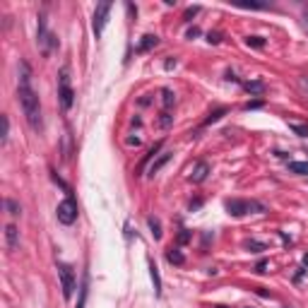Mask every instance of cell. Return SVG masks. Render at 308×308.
I'll list each match as a JSON object with an SVG mask.
<instances>
[{
  "label": "cell",
  "instance_id": "obj_5",
  "mask_svg": "<svg viewBox=\"0 0 308 308\" xmlns=\"http://www.w3.org/2000/svg\"><path fill=\"white\" fill-rule=\"evenodd\" d=\"M55 217H58V221L60 224H65V226H70V224H75L77 221V202L72 195H67L60 205H58V209H55Z\"/></svg>",
  "mask_w": 308,
  "mask_h": 308
},
{
  "label": "cell",
  "instance_id": "obj_28",
  "mask_svg": "<svg viewBox=\"0 0 308 308\" xmlns=\"http://www.w3.org/2000/svg\"><path fill=\"white\" fill-rule=\"evenodd\" d=\"M260 106H263V101H260V99L248 101V104H246V109H248V111H251V109H260Z\"/></svg>",
  "mask_w": 308,
  "mask_h": 308
},
{
  "label": "cell",
  "instance_id": "obj_19",
  "mask_svg": "<svg viewBox=\"0 0 308 308\" xmlns=\"http://www.w3.org/2000/svg\"><path fill=\"white\" fill-rule=\"evenodd\" d=\"M246 46H253V48H263L265 39L263 36H246Z\"/></svg>",
  "mask_w": 308,
  "mask_h": 308
},
{
  "label": "cell",
  "instance_id": "obj_30",
  "mask_svg": "<svg viewBox=\"0 0 308 308\" xmlns=\"http://www.w3.org/2000/svg\"><path fill=\"white\" fill-rule=\"evenodd\" d=\"M298 85H301L303 92H308V77H298Z\"/></svg>",
  "mask_w": 308,
  "mask_h": 308
},
{
  "label": "cell",
  "instance_id": "obj_8",
  "mask_svg": "<svg viewBox=\"0 0 308 308\" xmlns=\"http://www.w3.org/2000/svg\"><path fill=\"white\" fill-rule=\"evenodd\" d=\"M171 157H174V152H162V154H159L152 164H149V176H157V174H159V171H162V169L171 162Z\"/></svg>",
  "mask_w": 308,
  "mask_h": 308
},
{
  "label": "cell",
  "instance_id": "obj_18",
  "mask_svg": "<svg viewBox=\"0 0 308 308\" xmlns=\"http://www.w3.org/2000/svg\"><path fill=\"white\" fill-rule=\"evenodd\" d=\"M162 97H164V111H169L176 104V94H174L171 89H162Z\"/></svg>",
  "mask_w": 308,
  "mask_h": 308
},
{
  "label": "cell",
  "instance_id": "obj_31",
  "mask_svg": "<svg viewBox=\"0 0 308 308\" xmlns=\"http://www.w3.org/2000/svg\"><path fill=\"white\" fill-rule=\"evenodd\" d=\"M265 267H267V260H260V263H258V267H255V270H258V272L263 275V272H265Z\"/></svg>",
  "mask_w": 308,
  "mask_h": 308
},
{
  "label": "cell",
  "instance_id": "obj_36",
  "mask_svg": "<svg viewBox=\"0 0 308 308\" xmlns=\"http://www.w3.org/2000/svg\"><path fill=\"white\" fill-rule=\"evenodd\" d=\"M214 308H229V306H214Z\"/></svg>",
  "mask_w": 308,
  "mask_h": 308
},
{
  "label": "cell",
  "instance_id": "obj_14",
  "mask_svg": "<svg viewBox=\"0 0 308 308\" xmlns=\"http://www.w3.org/2000/svg\"><path fill=\"white\" fill-rule=\"evenodd\" d=\"M147 226L152 231L154 241H159V239H162V221L157 219V217H149V219H147Z\"/></svg>",
  "mask_w": 308,
  "mask_h": 308
},
{
  "label": "cell",
  "instance_id": "obj_21",
  "mask_svg": "<svg viewBox=\"0 0 308 308\" xmlns=\"http://www.w3.org/2000/svg\"><path fill=\"white\" fill-rule=\"evenodd\" d=\"M8 132H10V121H8V116H3V135H0V142L3 144L8 142Z\"/></svg>",
  "mask_w": 308,
  "mask_h": 308
},
{
  "label": "cell",
  "instance_id": "obj_12",
  "mask_svg": "<svg viewBox=\"0 0 308 308\" xmlns=\"http://www.w3.org/2000/svg\"><path fill=\"white\" fill-rule=\"evenodd\" d=\"M149 275H152V282H154V294L162 296V277H159V270H157L154 260H149Z\"/></svg>",
  "mask_w": 308,
  "mask_h": 308
},
{
  "label": "cell",
  "instance_id": "obj_2",
  "mask_svg": "<svg viewBox=\"0 0 308 308\" xmlns=\"http://www.w3.org/2000/svg\"><path fill=\"white\" fill-rule=\"evenodd\" d=\"M226 212L231 217H246V214H253V212H265V205L258 202V200H241V198H234L226 200Z\"/></svg>",
  "mask_w": 308,
  "mask_h": 308
},
{
  "label": "cell",
  "instance_id": "obj_11",
  "mask_svg": "<svg viewBox=\"0 0 308 308\" xmlns=\"http://www.w3.org/2000/svg\"><path fill=\"white\" fill-rule=\"evenodd\" d=\"M243 89H246L248 94H265L267 85H265L263 80H248V82H243Z\"/></svg>",
  "mask_w": 308,
  "mask_h": 308
},
{
  "label": "cell",
  "instance_id": "obj_32",
  "mask_svg": "<svg viewBox=\"0 0 308 308\" xmlns=\"http://www.w3.org/2000/svg\"><path fill=\"white\" fill-rule=\"evenodd\" d=\"M200 34V29L198 27H193V29H188V39H193V36H198Z\"/></svg>",
  "mask_w": 308,
  "mask_h": 308
},
{
  "label": "cell",
  "instance_id": "obj_24",
  "mask_svg": "<svg viewBox=\"0 0 308 308\" xmlns=\"http://www.w3.org/2000/svg\"><path fill=\"white\" fill-rule=\"evenodd\" d=\"M159 125H162V128H169V125H171V113H169V111H162V118H159Z\"/></svg>",
  "mask_w": 308,
  "mask_h": 308
},
{
  "label": "cell",
  "instance_id": "obj_35",
  "mask_svg": "<svg viewBox=\"0 0 308 308\" xmlns=\"http://www.w3.org/2000/svg\"><path fill=\"white\" fill-rule=\"evenodd\" d=\"M303 22H306V29H308V12H306V20H303Z\"/></svg>",
  "mask_w": 308,
  "mask_h": 308
},
{
  "label": "cell",
  "instance_id": "obj_4",
  "mask_svg": "<svg viewBox=\"0 0 308 308\" xmlns=\"http://www.w3.org/2000/svg\"><path fill=\"white\" fill-rule=\"evenodd\" d=\"M58 279H60V289H63V296L70 301L75 294V270L67 263H58Z\"/></svg>",
  "mask_w": 308,
  "mask_h": 308
},
{
  "label": "cell",
  "instance_id": "obj_22",
  "mask_svg": "<svg viewBox=\"0 0 308 308\" xmlns=\"http://www.w3.org/2000/svg\"><path fill=\"white\" fill-rule=\"evenodd\" d=\"M224 113H226V109H224V106H221V109H217L214 113H209V118L205 121V125H209V123H214V121H219V118L224 116Z\"/></svg>",
  "mask_w": 308,
  "mask_h": 308
},
{
  "label": "cell",
  "instance_id": "obj_3",
  "mask_svg": "<svg viewBox=\"0 0 308 308\" xmlns=\"http://www.w3.org/2000/svg\"><path fill=\"white\" fill-rule=\"evenodd\" d=\"M58 99H60L63 111H70L72 104H75V89L70 85V70L67 67H63L60 75H58Z\"/></svg>",
  "mask_w": 308,
  "mask_h": 308
},
{
  "label": "cell",
  "instance_id": "obj_27",
  "mask_svg": "<svg viewBox=\"0 0 308 308\" xmlns=\"http://www.w3.org/2000/svg\"><path fill=\"white\" fill-rule=\"evenodd\" d=\"M198 12H200L198 5H195V8H188V10H186V22H190V17H195Z\"/></svg>",
  "mask_w": 308,
  "mask_h": 308
},
{
  "label": "cell",
  "instance_id": "obj_29",
  "mask_svg": "<svg viewBox=\"0 0 308 308\" xmlns=\"http://www.w3.org/2000/svg\"><path fill=\"white\" fill-rule=\"evenodd\" d=\"M207 41H209V44H219V34H217V32H214V34L209 32L207 34Z\"/></svg>",
  "mask_w": 308,
  "mask_h": 308
},
{
  "label": "cell",
  "instance_id": "obj_1",
  "mask_svg": "<svg viewBox=\"0 0 308 308\" xmlns=\"http://www.w3.org/2000/svg\"><path fill=\"white\" fill-rule=\"evenodd\" d=\"M17 99H20V106H22V113L29 128L34 132L44 130V118H41V104H39V97L32 87V67L29 63H20V89H17Z\"/></svg>",
  "mask_w": 308,
  "mask_h": 308
},
{
  "label": "cell",
  "instance_id": "obj_17",
  "mask_svg": "<svg viewBox=\"0 0 308 308\" xmlns=\"http://www.w3.org/2000/svg\"><path fill=\"white\" fill-rule=\"evenodd\" d=\"M251 253H263V251H267V243H263V241H255V239H248V241L243 243Z\"/></svg>",
  "mask_w": 308,
  "mask_h": 308
},
{
  "label": "cell",
  "instance_id": "obj_26",
  "mask_svg": "<svg viewBox=\"0 0 308 308\" xmlns=\"http://www.w3.org/2000/svg\"><path fill=\"white\" fill-rule=\"evenodd\" d=\"M85 301H87V279H85V284H82V298H80L77 308H85Z\"/></svg>",
  "mask_w": 308,
  "mask_h": 308
},
{
  "label": "cell",
  "instance_id": "obj_6",
  "mask_svg": "<svg viewBox=\"0 0 308 308\" xmlns=\"http://www.w3.org/2000/svg\"><path fill=\"white\" fill-rule=\"evenodd\" d=\"M111 10H113L111 3H101V5H97V10H94V22H92V27H94V36H97V39H99L101 34H104V29H106Z\"/></svg>",
  "mask_w": 308,
  "mask_h": 308
},
{
  "label": "cell",
  "instance_id": "obj_9",
  "mask_svg": "<svg viewBox=\"0 0 308 308\" xmlns=\"http://www.w3.org/2000/svg\"><path fill=\"white\" fill-rule=\"evenodd\" d=\"M207 174H209V164L207 162H198L195 169H193V174H190V181H193V183H202V181L207 178Z\"/></svg>",
  "mask_w": 308,
  "mask_h": 308
},
{
  "label": "cell",
  "instance_id": "obj_10",
  "mask_svg": "<svg viewBox=\"0 0 308 308\" xmlns=\"http://www.w3.org/2000/svg\"><path fill=\"white\" fill-rule=\"evenodd\" d=\"M157 44H159V36H157V34H144L140 46H137V53H147V51H152Z\"/></svg>",
  "mask_w": 308,
  "mask_h": 308
},
{
  "label": "cell",
  "instance_id": "obj_25",
  "mask_svg": "<svg viewBox=\"0 0 308 308\" xmlns=\"http://www.w3.org/2000/svg\"><path fill=\"white\" fill-rule=\"evenodd\" d=\"M188 241H190V231H188V229H181V234H178V246H186Z\"/></svg>",
  "mask_w": 308,
  "mask_h": 308
},
{
  "label": "cell",
  "instance_id": "obj_34",
  "mask_svg": "<svg viewBox=\"0 0 308 308\" xmlns=\"http://www.w3.org/2000/svg\"><path fill=\"white\" fill-rule=\"evenodd\" d=\"M200 205H202V200H193V202H190V209H198Z\"/></svg>",
  "mask_w": 308,
  "mask_h": 308
},
{
  "label": "cell",
  "instance_id": "obj_23",
  "mask_svg": "<svg viewBox=\"0 0 308 308\" xmlns=\"http://www.w3.org/2000/svg\"><path fill=\"white\" fill-rule=\"evenodd\" d=\"M289 128L296 132V135H301V137H306L308 135V125H298V123H289Z\"/></svg>",
  "mask_w": 308,
  "mask_h": 308
},
{
  "label": "cell",
  "instance_id": "obj_16",
  "mask_svg": "<svg viewBox=\"0 0 308 308\" xmlns=\"http://www.w3.org/2000/svg\"><path fill=\"white\" fill-rule=\"evenodd\" d=\"M289 171L298 176H308V162H289Z\"/></svg>",
  "mask_w": 308,
  "mask_h": 308
},
{
  "label": "cell",
  "instance_id": "obj_15",
  "mask_svg": "<svg viewBox=\"0 0 308 308\" xmlns=\"http://www.w3.org/2000/svg\"><path fill=\"white\" fill-rule=\"evenodd\" d=\"M166 260L171 265H183L186 263V258H183V253L178 251V248H171V251H166Z\"/></svg>",
  "mask_w": 308,
  "mask_h": 308
},
{
  "label": "cell",
  "instance_id": "obj_13",
  "mask_svg": "<svg viewBox=\"0 0 308 308\" xmlns=\"http://www.w3.org/2000/svg\"><path fill=\"white\" fill-rule=\"evenodd\" d=\"M159 149H162V142H157L154 147H149V152H147V154L142 157V162H140V166H137V171H142V169H144L147 164H149V162H152L154 157H159V154H157Z\"/></svg>",
  "mask_w": 308,
  "mask_h": 308
},
{
  "label": "cell",
  "instance_id": "obj_33",
  "mask_svg": "<svg viewBox=\"0 0 308 308\" xmlns=\"http://www.w3.org/2000/svg\"><path fill=\"white\" fill-rule=\"evenodd\" d=\"M226 80H229V82H239V77L234 75V72H231V70H229V72H226Z\"/></svg>",
  "mask_w": 308,
  "mask_h": 308
},
{
  "label": "cell",
  "instance_id": "obj_20",
  "mask_svg": "<svg viewBox=\"0 0 308 308\" xmlns=\"http://www.w3.org/2000/svg\"><path fill=\"white\" fill-rule=\"evenodd\" d=\"M5 209H8V212H10V214H15V217H17V214H20V212H22V207H20V205H17V202H15V200H5Z\"/></svg>",
  "mask_w": 308,
  "mask_h": 308
},
{
  "label": "cell",
  "instance_id": "obj_7",
  "mask_svg": "<svg viewBox=\"0 0 308 308\" xmlns=\"http://www.w3.org/2000/svg\"><path fill=\"white\" fill-rule=\"evenodd\" d=\"M17 243H20V229L15 224H8L5 226V246H8V251H15Z\"/></svg>",
  "mask_w": 308,
  "mask_h": 308
},
{
  "label": "cell",
  "instance_id": "obj_37",
  "mask_svg": "<svg viewBox=\"0 0 308 308\" xmlns=\"http://www.w3.org/2000/svg\"><path fill=\"white\" fill-rule=\"evenodd\" d=\"M246 308H251V306H246Z\"/></svg>",
  "mask_w": 308,
  "mask_h": 308
}]
</instances>
